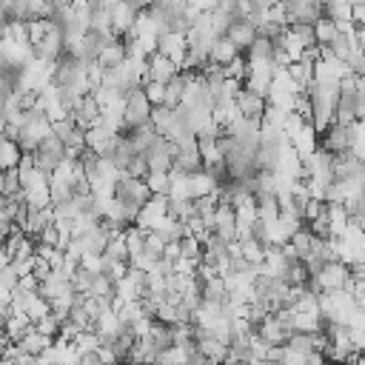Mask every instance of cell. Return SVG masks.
I'll return each mask as SVG.
<instances>
[{"mask_svg":"<svg viewBox=\"0 0 365 365\" xmlns=\"http://www.w3.org/2000/svg\"><path fill=\"white\" fill-rule=\"evenodd\" d=\"M319 145L331 154H348L354 148V123H339L334 120L322 134H319Z\"/></svg>","mask_w":365,"mask_h":365,"instance_id":"2","label":"cell"},{"mask_svg":"<svg viewBox=\"0 0 365 365\" xmlns=\"http://www.w3.org/2000/svg\"><path fill=\"white\" fill-rule=\"evenodd\" d=\"M288 29L297 34V40H299L305 48L317 46V29H314V23H291Z\"/></svg>","mask_w":365,"mask_h":365,"instance_id":"17","label":"cell"},{"mask_svg":"<svg viewBox=\"0 0 365 365\" xmlns=\"http://www.w3.org/2000/svg\"><path fill=\"white\" fill-rule=\"evenodd\" d=\"M151 111H154V106H151V100L145 97L143 86L125 94V128H134V125L148 123V120H151ZM125 128H123V131H125Z\"/></svg>","mask_w":365,"mask_h":365,"instance_id":"3","label":"cell"},{"mask_svg":"<svg viewBox=\"0 0 365 365\" xmlns=\"http://www.w3.org/2000/svg\"><path fill=\"white\" fill-rule=\"evenodd\" d=\"M314 29H317V43H319V46H331L334 37L339 34V23H336L334 17H328V14H322V17L314 23Z\"/></svg>","mask_w":365,"mask_h":365,"instance_id":"14","label":"cell"},{"mask_svg":"<svg viewBox=\"0 0 365 365\" xmlns=\"http://www.w3.org/2000/svg\"><path fill=\"white\" fill-rule=\"evenodd\" d=\"M319 242V237L311 231V225H299L297 231H294V237H291V245H294V251L305 259L311 251H314V245Z\"/></svg>","mask_w":365,"mask_h":365,"instance_id":"13","label":"cell"},{"mask_svg":"<svg viewBox=\"0 0 365 365\" xmlns=\"http://www.w3.org/2000/svg\"><path fill=\"white\" fill-rule=\"evenodd\" d=\"M114 197L134 214V222H137V214L140 208L151 200V188L145 182V177H131V174H123L117 182H114Z\"/></svg>","mask_w":365,"mask_h":365,"instance_id":"1","label":"cell"},{"mask_svg":"<svg viewBox=\"0 0 365 365\" xmlns=\"http://www.w3.org/2000/svg\"><path fill=\"white\" fill-rule=\"evenodd\" d=\"M145 182H148L151 194H165V197H168V188H171V171H148V174H145Z\"/></svg>","mask_w":365,"mask_h":365,"instance_id":"16","label":"cell"},{"mask_svg":"<svg viewBox=\"0 0 365 365\" xmlns=\"http://www.w3.org/2000/svg\"><path fill=\"white\" fill-rule=\"evenodd\" d=\"M151 168H148V160H145V154L143 151H137L131 160H128V165H125V174H131V177H145Z\"/></svg>","mask_w":365,"mask_h":365,"instance_id":"20","label":"cell"},{"mask_svg":"<svg viewBox=\"0 0 365 365\" xmlns=\"http://www.w3.org/2000/svg\"><path fill=\"white\" fill-rule=\"evenodd\" d=\"M163 54H168L177 66H182L185 63V57H188V37H185V31H174V29H168V31H163L160 34V46H157Z\"/></svg>","mask_w":365,"mask_h":365,"instance_id":"6","label":"cell"},{"mask_svg":"<svg viewBox=\"0 0 365 365\" xmlns=\"http://www.w3.org/2000/svg\"><path fill=\"white\" fill-rule=\"evenodd\" d=\"M177 71H180V66H177L168 54H163L160 48H157V51H151V54H148V60H145V77H148V80L168 83Z\"/></svg>","mask_w":365,"mask_h":365,"instance_id":"7","label":"cell"},{"mask_svg":"<svg viewBox=\"0 0 365 365\" xmlns=\"http://www.w3.org/2000/svg\"><path fill=\"white\" fill-rule=\"evenodd\" d=\"M288 140H291V145H294L302 157H308V154H314V151L319 148V131H317L311 123H305V125H302L299 131H294Z\"/></svg>","mask_w":365,"mask_h":365,"instance_id":"11","label":"cell"},{"mask_svg":"<svg viewBox=\"0 0 365 365\" xmlns=\"http://www.w3.org/2000/svg\"><path fill=\"white\" fill-rule=\"evenodd\" d=\"M143 91H145V97L151 100V106H163V103L168 100L165 83H160V80H145V83H143Z\"/></svg>","mask_w":365,"mask_h":365,"instance_id":"18","label":"cell"},{"mask_svg":"<svg viewBox=\"0 0 365 365\" xmlns=\"http://www.w3.org/2000/svg\"><path fill=\"white\" fill-rule=\"evenodd\" d=\"M237 54H242V48L228 37V34H220V37H214V43H211V51H208V57H211V63H217V66H228Z\"/></svg>","mask_w":365,"mask_h":365,"instance_id":"10","label":"cell"},{"mask_svg":"<svg viewBox=\"0 0 365 365\" xmlns=\"http://www.w3.org/2000/svg\"><path fill=\"white\" fill-rule=\"evenodd\" d=\"M137 17H140V6H134L131 0H117L114 9H111V26H114V31L120 37L134 29Z\"/></svg>","mask_w":365,"mask_h":365,"instance_id":"8","label":"cell"},{"mask_svg":"<svg viewBox=\"0 0 365 365\" xmlns=\"http://www.w3.org/2000/svg\"><path fill=\"white\" fill-rule=\"evenodd\" d=\"M163 217H168V197H165V194H151V200H148V202L140 208V214H137V225L145 228V231H154V225H157Z\"/></svg>","mask_w":365,"mask_h":365,"instance_id":"5","label":"cell"},{"mask_svg":"<svg viewBox=\"0 0 365 365\" xmlns=\"http://www.w3.org/2000/svg\"><path fill=\"white\" fill-rule=\"evenodd\" d=\"M237 108H240V114H245L251 120H262L265 111H268V97L259 94V91H254V88H248L242 83L240 91H237Z\"/></svg>","mask_w":365,"mask_h":365,"instance_id":"4","label":"cell"},{"mask_svg":"<svg viewBox=\"0 0 365 365\" xmlns=\"http://www.w3.org/2000/svg\"><path fill=\"white\" fill-rule=\"evenodd\" d=\"M225 34H228V37H231L242 51H245V48L257 40V34H259V31H257V26L251 23V17H248V14H242V17H234V20H231V26H228V31H225Z\"/></svg>","mask_w":365,"mask_h":365,"instance_id":"9","label":"cell"},{"mask_svg":"<svg viewBox=\"0 0 365 365\" xmlns=\"http://www.w3.org/2000/svg\"><path fill=\"white\" fill-rule=\"evenodd\" d=\"M23 191V177H20V168H3V177H0V194H20Z\"/></svg>","mask_w":365,"mask_h":365,"instance_id":"15","label":"cell"},{"mask_svg":"<svg viewBox=\"0 0 365 365\" xmlns=\"http://www.w3.org/2000/svg\"><path fill=\"white\" fill-rule=\"evenodd\" d=\"M91 282H94V271H88L86 265H80V268L71 274V285H74L80 294H88V291H91Z\"/></svg>","mask_w":365,"mask_h":365,"instance_id":"19","label":"cell"},{"mask_svg":"<svg viewBox=\"0 0 365 365\" xmlns=\"http://www.w3.org/2000/svg\"><path fill=\"white\" fill-rule=\"evenodd\" d=\"M23 145L14 140V137H3L0 140V165L3 168H17L20 160H23Z\"/></svg>","mask_w":365,"mask_h":365,"instance_id":"12","label":"cell"},{"mask_svg":"<svg viewBox=\"0 0 365 365\" xmlns=\"http://www.w3.org/2000/svg\"><path fill=\"white\" fill-rule=\"evenodd\" d=\"M356 43H359L362 51H365V26H356Z\"/></svg>","mask_w":365,"mask_h":365,"instance_id":"22","label":"cell"},{"mask_svg":"<svg viewBox=\"0 0 365 365\" xmlns=\"http://www.w3.org/2000/svg\"><path fill=\"white\" fill-rule=\"evenodd\" d=\"M351 20H354L356 26H365V0H354V6H351Z\"/></svg>","mask_w":365,"mask_h":365,"instance_id":"21","label":"cell"}]
</instances>
